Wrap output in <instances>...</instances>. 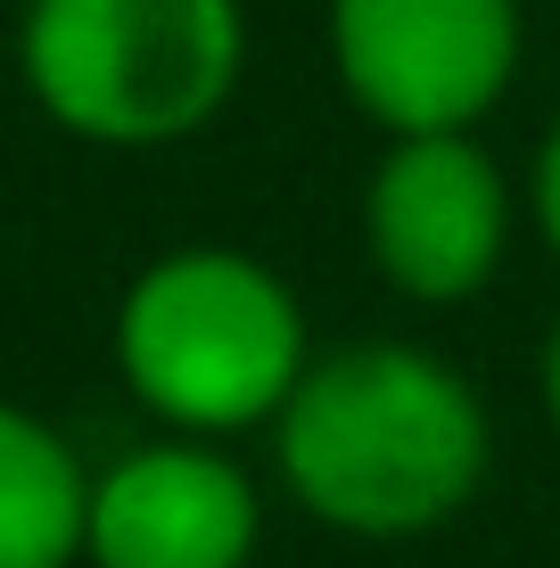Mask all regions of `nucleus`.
<instances>
[{
    "mask_svg": "<svg viewBox=\"0 0 560 568\" xmlns=\"http://www.w3.org/2000/svg\"><path fill=\"white\" fill-rule=\"evenodd\" d=\"M528 214H536V231H544V247L560 256V115H552L544 141H536V165H528Z\"/></svg>",
    "mask_w": 560,
    "mask_h": 568,
    "instance_id": "8",
    "label": "nucleus"
},
{
    "mask_svg": "<svg viewBox=\"0 0 560 568\" xmlns=\"http://www.w3.org/2000/svg\"><path fill=\"white\" fill-rule=\"evenodd\" d=\"M297 511L355 544H404L461 519L487 486V404L437 346L363 338L314 355L273 420Z\"/></svg>",
    "mask_w": 560,
    "mask_h": 568,
    "instance_id": "1",
    "label": "nucleus"
},
{
    "mask_svg": "<svg viewBox=\"0 0 560 568\" xmlns=\"http://www.w3.org/2000/svg\"><path fill=\"white\" fill-rule=\"evenodd\" d=\"M544 413L560 428V322H552V338H544Z\"/></svg>",
    "mask_w": 560,
    "mask_h": 568,
    "instance_id": "9",
    "label": "nucleus"
},
{
    "mask_svg": "<svg viewBox=\"0 0 560 568\" xmlns=\"http://www.w3.org/2000/svg\"><path fill=\"white\" fill-rule=\"evenodd\" d=\"M115 379L173 437L273 428L288 387L314 363L305 305L247 247H165L115 297Z\"/></svg>",
    "mask_w": 560,
    "mask_h": 568,
    "instance_id": "2",
    "label": "nucleus"
},
{
    "mask_svg": "<svg viewBox=\"0 0 560 568\" xmlns=\"http://www.w3.org/2000/svg\"><path fill=\"white\" fill-rule=\"evenodd\" d=\"M338 91L388 141L404 132H478L503 108L528 17L519 0H330L322 9Z\"/></svg>",
    "mask_w": 560,
    "mask_h": 568,
    "instance_id": "4",
    "label": "nucleus"
},
{
    "mask_svg": "<svg viewBox=\"0 0 560 568\" xmlns=\"http://www.w3.org/2000/svg\"><path fill=\"white\" fill-rule=\"evenodd\" d=\"M17 74L67 141L173 149L198 141L240 91L247 9L240 0H26Z\"/></svg>",
    "mask_w": 560,
    "mask_h": 568,
    "instance_id": "3",
    "label": "nucleus"
},
{
    "mask_svg": "<svg viewBox=\"0 0 560 568\" xmlns=\"http://www.w3.org/2000/svg\"><path fill=\"white\" fill-rule=\"evenodd\" d=\"M363 247L371 272L413 305H461L503 272L511 182L478 132H404L363 182Z\"/></svg>",
    "mask_w": 560,
    "mask_h": 568,
    "instance_id": "5",
    "label": "nucleus"
},
{
    "mask_svg": "<svg viewBox=\"0 0 560 568\" xmlns=\"http://www.w3.org/2000/svg\"><path fill=\"white\" fill-rule=\"evenodd\" d=\"M264 536L256 478L215 437H165L115 454L91 478V568H247Z\"/></svg>",
    "mask_w": 560,
    "mask_h": 568,
    "instance_id": "6",
    "label": "nucleus"
},
{
    "mask_svg": "<svg viewBox=\"0 0 560 568\" xmlns=\"http://www.w3.org/2000/svg\"><path fill=\"white\" fill-rule=\"evenodd\" d=\"M91 519V469L67 437L0 396V568H74Z\"/></svg>",
    "mask_w": 560,
    "mask_h": 568,
    "instance_id": "7",
    "label": "nucleus"
}]
</instances>
